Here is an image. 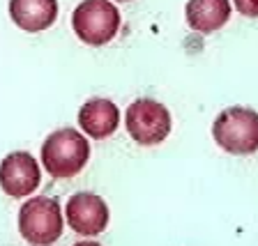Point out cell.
I'll list each match as a JSON object with an SVG mask.
<instances>
[{"label": "cell", "mask_w": 258, "mask_h": 246, "mask_svg": "<svg viewBox=\"0 0 258 246\" xmlns=\"http://www.w3.org/2000/svg\"><path fill=\"white\" fill-rule=\"evenodd\" d=\"M79 124L92 138H106L120 124V111L111 99H90L81 106Z\"/></svg>", "instance_id": "obj_9"}, {"label": "cell", "mask_w": 258, "mask_h": 246, "mask_svg": "<svg viewBox=\"0 0 258 246\" xmlns=\"http://www.w3.org/2000/svg\"><path fill=\"white\" fill-rule=\"evenodd\" d=\"M67 221L74 228V232L83 237L99 235L108 225V207L104 198L95 193H76L67 203Z\"/></svg>", "instance_id": "obj_7"}, {"label": "cell", "mask_w": 258, "mask_h": 246, "mask_svg": "<svg viewBox=\"0 0 258 246\" xmlns=\"http://www.w3.org/2000/svg\"><path fill=\"white\" fill-rule=\"evenodd\" d=\"M120 3H127V0H120Z\"/></svg>", "instance_id": "obj_12"}, {"label": "cell", "mask_w": 258, "mask_h": 246, "mask_svg": "<svg viewBox=\"0 0 258 246\" xmlns=\"http://www.w3.org/2000/svg\"><path fill=\"white\" fill-rule=\"evenodd\" d=\"M76 37L90 46L108 44L120 28V12L111 0H83L72 14Z\"/></svg>", "instance_id": "obj_3"}, {"label": "cell", "mask_w": 258, "mask_h": 246, "mask_svg": "<svg viewBox=\"0 0 258 246\" xmlns=\"http://www.w3.org/2000/svg\"><path fill=\"white\" fill-rule=\"evenodd\" d=\"M237 7V12L244 16H249V19H256L258 16V0H233Z\"/></svg>", "instance_id": "obj_11"}, {"label": "cell", "mask_w": 258, "mask_h": 246, "mask_svg": "<svg viewBox=\"0 0 258 246\" xmlns=\"http://www.w3.org/2000/svg\"><path fill=\"white\" fill-rule=\"evenodd\" d=\"M10 16L26 32L46 30L55 23L58 0H10Z\"/></svg>", "instance_id": "obj_8"}, {"label": "cell", "mask_w": 258, "mask_h": 246, "mask_svg": "<svg viewBox=\"0 0 258 246\" xmlns=\"http://www.w3.org/2000/svg\"><path fill=\"white\" fill-rule=\"evenodd\" d=\"M90 156L88 138L76 129H58L42 145V163L53 177H74L83 171Z\"/></svg>", "instance_id": "obj_1"}, {"label": "cell", "mask_w": 258, "mask_h": 246, "mask_svg": "<svg viewBox=\"0 0 258 246\" xmlns=\"http://www.w3.org/2000/svg\"><path fill=\"white\" fill-rule=\"evenodd\" d=\"M187 23L196 32H215L231 19V3L228 0H189L184 7Z\"/></svg>", "instance_id": "obj_10"}, {"label": "cell", "mask_w": 258, "mask_h": 246, "mask_svg": "<svg viewBox=\"0 0 258 246\" xmlns=\"http://www.w3.org/2000/svg\"><path fill=\"white\" fill-rule=\"evenodd\" d=\"M217 145L228 154H253L258 150V113L244 106H231L212 124Z\"/></svg>", "instance_id": "obj_2"}, {"label": "cell", "mask_w": 258, "mask_h": 246, "mask_svg": "<svg viewBox=\"0 0 258 246\" xmlns=\"http://www.w3.org/2000/svg\"><path fill=\"white\" fill-rule=\"evenodd\" d=\"M37 159L28 152H12L0 161V189L12 198H23L39 187Z\"/></svg>", "instance_id": "obj_6"}, {"label": "cell", "mask_w": 258, "mask_h": 246, "mask_svg": "<svg viewBox=\"0 0 258 246\" xmlns=\"http://www.w3.org/2000/svg\"><path fill=\"white\" fill-rule=\"evenodd\" d=\"M19 232L30 244H53L62 235V214L55 198L37 196L19 209Z\"/></svg>", "instance_id": "obj_4"}, {"label": "cell", "mask_w": 258, "mask_h": 246, "mask_svg": "<svg viewBox=\"0 0 258 246\" xmlns=\"http://www.w3.org/2000/svg\"><path fill=\"white\" fill-rule=\"evenodd\" d=\"M127 131L139 145H159L171 134V113L155 99H136L127 108Z\"/></svg>", "instance_id": "obj_5"}]
</instances>
